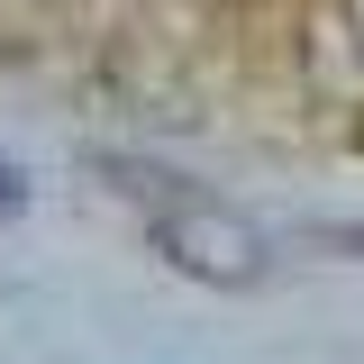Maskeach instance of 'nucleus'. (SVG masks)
<instances>
[{
    "mask_svg": "<svg viewBox=\"0 0 364 364\" xmlns=\"http://www.w3.org/2000/svg\"><path fill=\"white\" fill-rule=\"evenodd\" d=\"M109 182H119L128 200H146V228H155L164 264H182L191 282H219V291L264 282L273 246H264V228L246 219V210H228V200H210V191L155 173V164H109Z\"/></svg>",
    "mask_w": 364,
    "mask_h": 364,
    "instance_id": "1",
    "label": "nucleus"
},
{
    "mask_svg": "<svg viewBox=\"0 0 364 364\" xmlns=\"http://www.w3.org/2000/svg\"><path fill=\"white\" fill-rule=\"evenodd\" d=\"M18 200H28V182H18V164H9V155H0V219H9Z\"/></svg>",
    "mask_w": 364,
    "mask_h": 364,
    "instance_id": "2",
    "label": "nucleus"
}]
</instances>
